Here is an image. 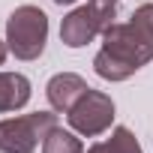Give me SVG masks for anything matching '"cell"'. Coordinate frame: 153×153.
<instances>
[{
	"mask_svg": "<svg viewBox=\"0 0 153 153\" xmlns=\"http://www.w3.org/2000/svg\"><path fill=\"white\" fill-rule=\"evenodd\" d=\"M48 42V15L39 6H18L6 18V45L18 60H36L42 57Z\"/></svg>",
	"mask_w": 153,
	"mask_h": 153,
	"instance_id": "cell-2",
	"label": "cell"
},
{
	"mask_svg": "<svg viewBox=\"0 0 153 153\" xmlns=\"http://www.w3.org/2000/svg\"><path fill=\"white\" fill-rule=\"evenodd\" d=\"M153 60V3L132 12L129 21H114L102 33V48L93 57V69L105 81H126Z\"/></svg>",
	"mask_w": 153,
	"mask_h": 153,
	"instance_id": "cell-1",
	"label": "cell"
},
{
	"mask_svg": "<svg viewBox=\"0 0 153 153\" xmlns=\"http://www.w3.org/2000/svg\"><path fill=\"white\" fill-rule=\"evenodd\" d=\"M57 126L54 111H33L21 117H6L0 120V150L3 153H33L39 141Z\"/></svg>",
	"mask_w": 153,
	"mask_h": 153,
	"instance_id": "cell-4",
	"label": "cell"
},
{
	"mask_svg": "<svg viewBox=\"0 0 153 153\" xmlns=\"http://www.w3.org/2000/svg\"><path fill=\"white\" fill-rule=\"evenodd\" d=\"M6 51H9V45L0 39V66H3V60H6Z\"/></svg>",
	"mask_w": 153,
	"mask_h": 153,
	"instance_id": "cell-10",
	"label": "cell"
},
{
	"mask_svg": "<svg viewBox=\"0 0 153 153\" xmlns=\"http://www.w3.org/2000/svg\"><path fill=\"white\" fill-rule=\"evenodd\" d=\"M87 153H144V150H141L138 138L132 135V129H126V126H114L111 138L96 141Z\"/></svg>",
	"mask_w": 153,
	"mask_h": 153,
	"instance_id": "cell-8",
	"label": "cell"
},
{
	"mask_svg": "<svg viewBox=\"0 0 153 153\" xmlns=\"http://www.w3.org/2000/svg\"><path fill=\"white\" fill-rule=\"evenodd\" d=\"M42 153H84V147H81V141H78L75 132L54 126L45 135V141H42Z\"/></svg>",
	"mask_w": 153,
	"mask_h": 153,
	"instance_id": "cell-9",
	"label": "cell"
},
{
	"mask_svg": "<svg viewBox=\"0 0 153 153\" xmlns=\"http://www.w3.org/2000/svg\"><path fill=\"white\" fill-rule=\"evenodd\" d=\"M30 102V81L21 72H0V114L18 111Z\"/></svg>",
	"mask_w": 153,
	"mask_h": 153,
	"instance_id": "cell-7",
	"label": "cell"
},
{
	"mask_svg": "<svg viewBox=\"0 0 153 153\" xmlns=\"http://www.w3.org/2000/svg\"><path fill=\"white\" fill-rule=\"evenodd\" d=\"M57 6H69V3H78V0H54Z\"/></svg>",
	"mask_w": 153,
	"mask_h": 153,
	"instance_id": "cell-11",
	"label": "cell"
},
{
	"mask_svg": "<svg viewBox=\"0 0 153 153\" xmlns=\"http://www.w3.org/2000/svg\"><path fill=\"white\" fill-rule=\"evenodd\" d=\"M87 90H90L87 81L81 78V75H75V72H57L54 78L45 84V96H48L51 108L60 111V114H69L72 105L78 102Z\"/></svg>",
	"mask_w": 153,
	"mask_h": 153,
	"instance_id": "cell-6",
	"label": "cell"
},
{
	"mask_svg": "<svg viewBox=\"0 0 153 153\" xmlns=\"http://www.w3.org/2000/svg\"><path fill=\"white\" fill-rule=\"evenodd\" d=\"M117 18V6L105 0H87L84 6L72 9L60 21V42L66 48H84L96 36H102Z\"/></svg>",
	"mask_w": 153,
	"mask_h": 153,
	"instance_id": "cell-3",
	"label": "cell"
},
{
	"mask_svg": "<svg viewBox=\"0 0 153 153\" xmlns=\"http://www.w3.org/2000/svg\"><path fill=\"white\" fill-rule=\"evenodd\" d=\"M105 3H114V6H117V0H105Z\"/></svg>",
	"mask_w": 153,
	"mask_h": 153,
	"instance_id": "cell-12",
	"label": "cell"
},
{
	"mask_svg": "<svg viewBox=\"0 0 153 153\" xmlns=\"http://www.w3.org/2000/svg\"><path fill=\"white\" fill-rule=\"evenodd\" d=\"M66 120H69V126L78 135L96 138V135H102V132L111 129V123H114V102H111L108 93L90 87L78 102L72 105V111L66 114Z\"/></svg>",
	"mask_w": 153,
	"mask_h": 153,
	"instance_id": "cell-5",
	"label": "cell"
}]
</instances>
